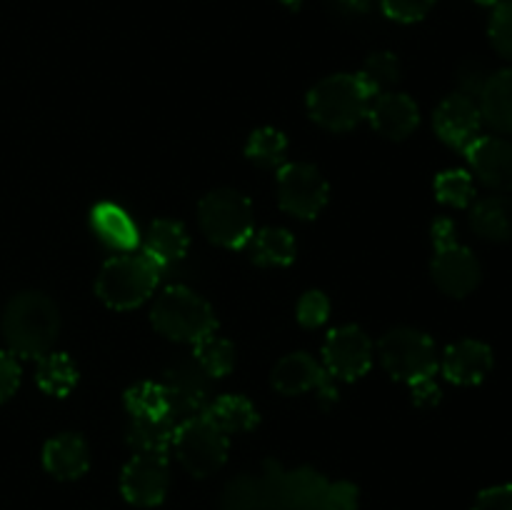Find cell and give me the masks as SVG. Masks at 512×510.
Here are the masks:
<instances>
[{
  "label": "cell",
  "mask_w": 512,
  "mask_h": 510,
  "mask_svg": "<svg viewBox=\"0 0 512 510\" xmlns=\"http://www.w3.org/2000/svg\"><path fill=\"white\" fill-rule=\"evenodd\" d=\"M60 333L58 305L38 290L18 293L3 315V338L18 358L40 360L53 350Z\"/></svg>",
  "instance_id": "obj_1"
},
{
  "label": "cell",
  "mask_w": 512,
  "mask_h": 510,
  "mask_svg": "<svg viewBox=\"0 0 512 510\" xmlns=\"http://www.w3.org/2000/svg\"><path fill=\"white\" fill-rule=\"evenodd\" d=\"M160 275H163V265L148 253L115 255L100 268L95 293L113 310L138 308L153 295Z\"/></svg>",
  "instance_id": "obj_2"
},
{
  "label": "cell",
  "mask_w": 512,
  "mask_h": 510,
  "mask_svg": "<svg viewBox=\"0 0 512 510\" xmlns=\"http://www.w3.org/2000/svg\"><path fill=\"white\" fill-rule=\"evenodd\" d=\"M370 100L373 95L368 93L358 75L338 73L310 88L308 113L323 128L345 133V130H353L363 118H368Z\"/></svg>",
  "instance_id": "obj_3"
},
{
  "label": "cell",
  "mask_w": 512,
  "mask_h": 510,
  "mask_svg": "<svg viewBox=\"0 0 512 510\" xmlns=\"http://www.w3.org/2000/svg\"><path fill=\"white\" fill-rule=\"evenodd\" d=\"M150 320H153L155 330L165 338L193 345L218 328L213 308L183 285H173L155 298Z\"/></svg>",
  "instance_id": "obj_4"
},
{
  "label": "cell",
  "mask_w": 512,
  "mask_h": 510,
  "mask_svg": "<svg viewBox=\"0 0 512 510\" xmlns=\"http://www.w3.org/2000/svg\"><path fill=\"white\" fill-rule=\"evenodd\" d=\"M198 223L215 245L245 248L253 238V205L238 190L218 188L200 200Z\"/></svg>",
  "instance_id": "obj_5"
},
{
  "label": "cell",
  "mask_w": 512,
  "mask_h": 510,
  "mask_svg": "<svg viewBox=\"0 0 512 510\" xmlns=\"http://www.w3.org/2000/svg\"><path fill=\"white\" fill-rule=\"evenodd\" d=\"M378 355L383 368L408 385L435 378L440 368L433 338L415 328H395L385 333L378 343Z\"/></svg>",
  "instance_id": "obj_6"
},
{
  "label": "cell",
  "mask_w": 512,
  "mask_h": 510,
  "mask_svg": "<svg viewBox=\"0 0 512 510\" xmlns=\"http://www.w3.org/2000/svg\"><path fill=\"white\" fill-rule=\"evenodd\" d=\"M175 455L180 465L195 478H208L223 468L228 458V435L213 423L205 413L183 420L175 428L173 438Z\"/></svg>",
  "instance_id": "obj_7"
},
{
  "label": "cell",
  "mask_w": 512,
  "mask_h": 510,
  "mask_svg": "<svg viewBox=\"0 0 512 510\" xmlns=\"http://www.w3.org/2000/svg\"><path fill=\"white\" fill-rule=\"evenodd\" d=\"M278 203L285 213L295 218H315L328 203V180L310 163L280 165Z\"/></svg>",
  "instance_id": "obj_8"
},
{
  "label": "cell",
  "mask_w": 512,
  "mask_h": 510,
  "mask_svg": "<svg viewBox=\"0 0 512 510\" xmlns=\"http://www.w3.org/2000/svg\"><path fill=\"white\" fill-rule=\"evenodd\" d=\"M373 365V343L358 325H340L330 330L323 343V368L330 378L358 380Z\"/></svg>",
  "instance_id": "obj_9"
},
{
  "label": "cell",
  "mask_w": 512,
  "mask_h": 510,
  "mask_svg": "<svg viewBox=\"0 0 512 510\" xmlns=\"http://www.w3.org/2000/svg\"><path fill=\"white\" fill-rule=\"evenodd\" d=\"M170 468L165 455L138 453L128 460L120 475V490L125 500L140 508H153L160 505L168 495Z\"/></svg>",
  "instance_id": "obj_10"
},
{
  "label": "cell",
  "mask_w": 512,
  "mask_h": 510,
  "mask_svg": "<svg viewBox=\"0 0 512 510\" xmlns=\"http://www.w3.org/2000/svg\"><path fill=\"white\" fill-rule=\"evenodd\" d=\"M433 283L438 285L440 293L450 298H465L473 293L483 280V268L475 253L465 245L453 243L448 248L435 250L433 265H430Z\"/></svg>",
  "instance_id": "obj_11"
},
{
  "label": "cell",
  "mask_w": 512,
  "mask_h": 510,
  "mask_svg": "<svg viewBox=\"0 0 512 510\" xmlns=\"http://www.w3.org/2000/svg\"><path fill=\"white\" fill-rule=\"evenodd\" d=\"M273 388L283 395H300L315 390L323 403L338 400V390H335L328 370L308 353L285 355L273 370Z\"/></svg>",
  "instance_id": "obj_12"
},
{
  "label": "cell",
  "mask_w": 512,
  "mask_h": 510,
  "mask_svg": "<svg viewBox=\"0 0 512 510\" xmlns=\"http://www.w3.org/2000/svg\"><path fill=\"white\" fill-rule=\"evenodd\" d=\"M470 170L485 188L495 193L512 190V140L500 135H480L465 148Z\"/></svg>",
  "instance_id": "obj_13"
},
{
  "label": "cell",
  "mask_w": 512,
  "mask_h": 510,
  "mask_svg": "<svg viewBox=\"0 0 512 510\" xmlns=\"http://www.w3.org/2000/svg\"><path fill=\"white\" fill-rule=\"evenodd\" d=\"M433 125L438 138L455 150H465L475 138H480L483 115L478 100L463 93H453L438 105L433 115Z\"/></svg>",
  "instance_id": "obj_14"
},
{
  "label": "cell",
  "mask_w": 512,
  "mask_h": 510,
  "mask_svg": "<svg viewBox=\"0 0 512 510\" xmlns=\"http://www.w3.org/2000/svg\"><path fill=\"white\" fill-rule=\"evenodd\" d=\"M163 385L170 400V418L175 423H183L208 410V375L198 365H175L165 373Z\"/></svg>",
  "instance_id": "obj_15"
},
{
  "label": "cell",
  "mask_w": 512,
  "mask_h": 510,
  "mask_svg": "<svg viewBox=\"0 0 512 510\" xmlns=\"http://www.w3.org/2000/svg\"><path fill=\"white\" fill-rule=\"evenodd\" d=\"M368 120L375 133L388 140H405L420 123V110L415 100L405 93H380L370 100Z\"/></svg>",
  "instance_id": "obj_16"
},
{
  "label": "cell",
  "mask_w": 512,
  "mask_h": 510,
  "mask_svg": "<svg viewBox=\"0 0 512 510\" xmlns=\"http://www.w3.org/2000/svg\"><path fill=\"white\" fill-rule=\"evenodd\" d=\"M493 365H495V358L488 343L475 338H465V340H458V343L448 345L440 368H443V375L450 380V383L478 385L488 378Z\"/></svg>",
  "instance_id": "obj_17"
},
{
  "label": "cell",
  "mask_w": 512,
  "mask_h": 510,
  "mask_svg": "<svg viewBox=\"0 0 512 510\" xmlns=\"http://www.w3.org/2000/svg\"><path fill=\"white\" fill-rule=\"evenodd\" d=\"M43 465L58 480H75L88 470L90 453L80 435L63 433L48 440L43 448Z\"/></svg>",
  "instance_id": "obj_18"
},
{
  "label": "cell",
  "mask_w": 512,
  "mask_h": 510,
  "mask_svg": "<svg viewBox=\"0 0 512 510\" xmlns=\"http://www.w3.org/2000/svg\"><path fill=\"white\" fill-rule=\"evenodd\" d=\"M483 123L498 133L512 135V68L490 73L478 98Z\"/></svg>",
  "instance_id": "obj_19"
},
{
  "label": "cell",
  "mask_w": 512,
  "mask_h": 510,
  "mask_svg": "<svg viewBox=\"0 0 512 510\" xmlns=\"http://www.w3.org/2000/svg\"><path fill=\"white\" fill-rule=\"evenodd\" d=\"M470 228L475 235L490 243H510L512 240V198L510 195H490L470 208Z\"/></svg>",
  "instance_id": "obj_20"
},
{
  "label": "cell",
  "mask_w": 512,
  "mask_h": 510,
  "mask_svg": "<svg viewBox=\"0 0 512 510\" xmlns=\"http://www.w3.org/2000/svg\"><path fill=\"white\" fill-rule=\"evenodd\" d=\"M93 228L110 248L118 250H135L140 243V233L130 215L115 203H100L93 208Z\"/></svg>",
  "instance_id": "obj_21"
},
{
  "label": "cell",
  "mask_w": 512,
  "mask_h": 510,
  "mask_svg": "<svg viewBox=\"0 0 512 510\" xmlns=\"http://www.w3.org/2000/svg\"><path fill=\"white\" fill-rule=\"evenodd\" d=\"M188 230L183 228V223L170 218H160L150 225L148 235H145V245L143 253H148L150 258L158 260L160 265H170L175 260L183 258L188 253Z\"/></svg>",
  "instance_id": "obj_22"
},
{
  "label": "cell",
  "mask_w": 512,
  "mask_h": 510,
  "mask_svg": "<svg viewBox=\"0 0 512 510\" xmlns=\"http://www.w3.org/2000/svg\"><path fill=\"white\" fill-rule=\"evenodd\" d=\"M175 428L178 423L173 418H130L128 443L138 453L168 455V450L173 448Z\"/></svg>",
  "instance_id": "obj_23"
},
{
  "label": "cell",
  "mask_w": 512,
  "mask_h": 510,
  "mask_svg": "<svg viewBox=\"0 0 512 510\" xmlns=\"http://www.w3.org/2000/svg\"><path fill=\"white\" fill-rule=\"evenodd\" d=\"M210 420L223 430L225 435L230 433H245L258 425V410L243 395H223V398L213 400L205 410Z\"/></svg>",
  "instance_id": "obj_24"
},
{
  "label": "cell",
  "mask_w": 512,
  "mask_h": 510,
  "mask_svg": "<svg viewBox=\"0 0 512 510\" xmlns=\"http://www.w3.org/2000/svg\"><path fill=\"white\" fill-rule=\"evenodd\" d=\"M328 480L313 468H298L293 473H288L280 483V495H283V503L293 510H310L323 493L328 490Z\"/></svg>",
  "instance_id": "obj_25"
},
{
  "label": "cell",
  "mask_w": 512,
  "mask_h": 510,
  "mask_svg": "<svg viewBox=\"0 0 512 510\" xmlns=\"http://www.w3.org/2000/svg\"><path fill=\"white\" fill-rule=\"evenodd\" d=\"M250 255L258 265H290L295 260V238L285 228H263L250 238Z\"/></svg>",
  "instance_id": "obj_26"
},
{
  "label": "cell",
  "mask_w": 512,
  "mask_h": 510,
  "mask_svg": "<svg viewBox=\"0 0 512 510\" xmlns=\"http://www.w3.org/2000/svg\"><path fill=\"white\" fill-rule=\"evenodd\" d=\"M35 380H38L40 390L48 395H55V398H65L70 390L78 383V370H75L73 360L65 353H53L50 350L48 355L38 360V373H35Z\"/></svg>",
  "instance_id": "obj_27"
},
{
  "label": "cell",
  "mask_w": 512,
  "mask_h": 510,
  "mask_svg": "<svg viewBox=\"0 0 512 510\" xmlns=\"http://www.w3.org/2000/svg\"><path fill=\"white\" fill-rule=\"evenodd\" d=\"M195 363L208 378H225L235 368L233 343L215 333L205 335L195 343Z\"/></svg>",
  "instance_id": "obj_28"
},
{
  "label": "cell",
  "mask_w": 512,
  "mask_h": 510,
  "mask_svg": "<svg viewBox=\"0 0 512 510\" xmlns=\"http://www.w3.org/2000/svg\"><path fill=\"white\" fill-rule=\"evenodd\" d=\"M125 408L130 418H170V400L165 393L163 383H145L133 385L125 393Z\"/></svg>",
  "instance_id": "obj_29"
},
{
  "label": "cell",
  "mask_w": 512,
  "mask_h": 510,
  "mask_svg": "<svg viewBox=\"0 0 512 510\" xmlns=\"http://www.w3.org/2000/svg\"><path fill=\"white\" fill-rule=\"evenodd\" d=\"M358 78L363 80V85L368 88V93L373 95V98L380 93H388V90L400 80V60L395 58L393 53H388V50L373 53L365 60Z\"/></svg>",
  "instance_id": "obj_30"
},
{
  "label": "cell",
  "mask_w": 512,
  "mask_h": 510,
  "mask_svg": "<svg viewBox=\"0 0 512 510\" xmlns=\"http://www.w3.org/2000/svg\"><path fill=\"white\" fill-rule=\"evenodd\" d=\"M285 153H288V138L275 128H258L245 145V155L263 168L283 165Z\"/></svg>",
  "instance_id": "obj_31"
},
{
  "label": "cell",
  "mask_w": 512,
  "mask_h": 510,
  "mask_svg": "<svg viewBox=\"0 0 512 510\" xmlns=\"http://www.w3.org/2000/svg\"><path fill=\"white\" fill-rule=\"evenodd\" d=\"M435 195L443 205L450 208H468L475 198V183L473 175L468 170H443L435 178Z\"/></svg>",
  "instance_id": "obj_32"
},
{
  "label": "cell",
  "mask_w": 512,
  "mask_h": 510,
  "mask_svg": "<svg viewBox=\"0 0 512 510\" xmlns=\"http://www.w3.org/2000/svg\"><path fill=\"white\" fill-rule=\"evenodd\" d=\"M490 45L495 53L503 55L505 60H512V0H503L493 8L488 25Z\"/></svg>",
  "instance_id": "obj_33"
},
{
  "label": "cell",
  "mask_w": 512,
  "mask_h": 510,
  "mask_svg": "<svg viewBox=\"0 0 512 510\" xmlns=\"http://www.w3.org/2000/svg\"><path fill=\"white\" fill-rule=\"evenodd\" d=\"M330 315V300L328 295L320 290H308L303 298L298 300V320L303 328H318L328 320Z\"/></svg>",
  "instance_id": "obj_34"
},
{
  "label": "cell",
  "mask_w": 512,
  "mask_h": 510,
  "mask_svg": "<svg viewBox=\"0 0 512 510\" xmlns=\"http://www.w3.org/2000/svg\"><path fill=\"white\" fill-rule=\"evenodd\" d=\"M435 0H380V8L398 23H418L433 10Z\"/></svg>",
  "instance_id": "obj_35"
},
{
  "label": "cell",
  "mask_w": 512,
  "mask_h": 510,
  "mask_svg": "<svg viewBox=\"0 0 512 510\" xmlns=\"http://www.w3.org/2000/svg\"><path fill=\"white\" fill-rule=\"evenodd\" d=\"M358 508V488L353 483H330L323 498L310 510H355Z\"/></svg>",
  "instance_id": "obj_36"
},
{
  "label": "cell",
  "mask_w": 512,
  "mask_h": 510,
  "mask_svg": "<svg viewBox=\"0 0 512 510\" xmlns=\"http://www.w3.org/2000/svg\"><path fill=\"white\" fill-rule=\"evenodd\" d=\"M20 385V365L10 350H0V403L15 395Z\"/></svg>",
  "instance_id": "obj_37"
},
{
  "label": "cell",
  "mask_w": 512,
  "mask_h": 510,
  "mask_svg": "<svg viewBox=\"0 0 512 510\" xmlns=\"http://www.w3.org/2000/svg\"><path fill=\"white\" fill-rule=\"evenodd\" d=\"M473 510H512V483L483 490L475 498Z\"/></svg>",
  "instance_id": "obj_38"
},
{
  "label": "cell",
  "mask_w": 512,
  "mask_h": 510,
  "mask_svg": "<svg viewBox=\"0 0 512 510\" xmlns=\"http://www.w3.org/2000/svg\"><path fill=\"white\" fill-rule=\"evenodd\" d=\"M485 80H488V73H485L478 63L465 65L458 75V83H460L458 93L468 95V98H473V100L480 98V90H483Z\"/></svg>",
  "instance_id": "obj_39"
},
{
  "label": "cell",
  "mask_w": 512,
  "mask_h": 510,
  "mask_svg": "<svg viewBox=\"0 0 512 510\" xmlns=\"http://www.w3.org/2000/svg\"><path fill=\"white\" fill-rule=\"evenodd\" d=\"M410 388H413L415 405H420V408H430V405L440 403V388L438 383H435V378L423 380V383H415L410 385Z\"/></svg>",
  "instance_id": "obj_40"
},
{
  "label": "cell",
  "mask_w": 512,
  "mask_h": 510,
  "mask_svg": "<svg viewBox=\"0 0 512 510\" xmlns=\"http://www.w3.org/2000/svg\"><path fill=\"white\" fill-rule=\"evenodd\" d=\"M433 243L435 250L448 248V245L458 243V230H455V223L450 218H438L433 223Z\"/></svg>",
  "instance_id": "obj_41"
},
{
  "label": "cell",
  "mask_w": 512,
  "mask_h": 510,
  "mask_svg": "<svg viewBox=\"0 0 512 510\" xmlns=\"http://www.w3.org/2000/svg\"><path fill=\"white\" fill-rule=\"evenodd\" d=\"M340 5L353 10V13H365L370 8V0H340Z\"/></svg>",
  "instance_id": "obj_42"
},
{
  "label": "cell",
  "mask_w": 512,
  "mask_h": 510,
  "mask_svg": "<svg viewBox=\"0 0 512 510\" xmlns=\"http://www.w3.org/2000/svg\"><path fill=\"white\" fill-rule=\"evenodd\" d=\"M475 3H480V5H488V8H495V5H498V3H503V0H475Z\"/></svg>",
  "instance_id": "obj_43"
},
{
  "label": "cell",
  "mask_w": 512,
  "mask_h": 510,
  "mask_svg": "<svg viewBox=\"0 0 512 510\" xmlns=\"http://www.w3.org/2000/svg\"><path fill=\"white\" fill-rule=\"evenodd\" d=\"M283 3H285V5H290V8H298L300 0H283Z\"/></svg>",
  "instance_id": "obj_44"
}]
</instances>
